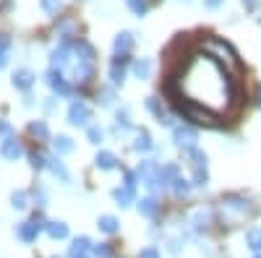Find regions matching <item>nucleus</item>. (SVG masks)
Instances as JSON below:
<instances>
[{"mask_svg":"<svg viewBox=\"0 0 261 258\" xmlns=\"http://www.w3.org/2000/svg\"><path fill=\"white\" fill-rule=\"evenodd\" d=\"M11 206L18 209V211H24V209L29 206V193H27V190H21V188L13 190V193H11Z\"/></svg>","mask_w":261,"mask_h":258,"instance_id":"24","label":"nucleus"},{"mask_svg":"<svg viewBox=\"0 0 261 258\" xmlns=\"http://www.w3.org/2000/svg\"><path fill=\"white\" fill-rule=\"evenodd\" d=\"M157 169H160V164L157 162H151V159H144L141 164H139V169H136V175H139V180L149 188V190H160L157 188Z\"/></svg>","mask_w":261,"mask_h":258,"instance_id":"3","label":"nucleus"},{"mask_svg":"<svg viewBox=\"0 0 261 258\" xmlns=\"http://www.w3.org/2000/svg\"><path fill=\"white\" fill-rule=\"evenodd\" d=\"M89 120H92V110H89V107H86L81 99L71 102V107H68V123L71 125H89Z\"/></svg>","mask_w":261,"mask_h":258,"instance_id":"6","label":"nucleus"},{"mask_svg":"<svg viewBox=\"0 0 261 258\" xmlns=\"http://www.w3.org/2000/svg\"><path fill=\"white\" fill-rule=\"evenodd\" d=\"M37 204L39 206H47V190L45 188H37Z\"/></svg>","mask_w":261,"mask_h":258,"instance_id":"40","label":"nucleus"},{"mask_svg":"<svg viewBox=\"0 0 261 258\" xmlns=\"http://www.w3.org/2000/svg\"><path fill=\"white\" fill-rule=\"evenodd\" d=\"M134 42H136V37L130 34V32H120V34L115 37V42H113L115 55H128V50L134 47Z\"/></svg>","mask_w":261,"mask_h":258,"instance_id":"12","label":"nucleus"},{"mask_svg":"<svg viewBox=\"0 0 261 258\" xmlns=\"http://www.w3.org/2000/svg\"><path fill=\"white\" fill-rule=\"evenodd\" d=\"M39 6L45 13H58L60 11V0H39Z\"/></svg>","mask_w":261,"mask_h":258,"instance_id":"35","label":"nucleus"},{"mask_svg":"<svg viewBox=\"0 0 261 258\" xmlns=\"http://www.w3.org/2000/svg\"><path fill=\"white\" fill-rule=\"evenodd\" d=\"M68 60H71V42H68V39H63L60 45L50 52V68L63 71L65 66H68Z\"/></svg>","mask_w":261,"mask_h":258,"instance_id":"5","label":"nucleus"},{"mask_svg":"<svg viewBox=\"0 0 261 258\" xmlns=\"http://www.w3.org/2000/svg\"><path fill=\"white\" fill-rule=\"evenodd\" d=\"M29 159H32V167H34V169H45V167H47V157H42V154H37V152H32Z\"/></svg>","mask_w":261,"mask_h":258,"instance_id":"36","label":"nucleus"},{"mask_svg":"<svg viewBox=\"0 0 261 258\" xmlns=\"http://www.w3.org/2000/svg\"><path fill=\"white\" fill-rule=\"evenodd\" d=\"M13 133V128H11V123H6V120H0V136L3 138H8Z\"/></svg>","mask_w":261,"mask_h":258,"instance_id":"41","label":"nucleus"},{"mask_svg":"<svg viewBox=\"0 0 261 258\" xmlns=\"http://www.w3.org/2000/svg\"><path fill=\"white\" fill-rule=\"evenodd\" d=\"M29 133L37 136V138H47V136H50L47 123H45V120H34V123H29Z\"/></svg>","mask_w":261,"mask_h":258,"instance_id":"27","label":"nucleus"},{"mask_svg":"<svg viewBox=\"0 0 261 258\" xmlns=\"http://www.w3.org/2000/svg\"><path fill=\"white\" fill-rule=\"evenodd\" d=\"M47 169L53 172V175L63 183V185H68L71 183V175H68V169L63 167V162L58 159V154H53V157H47Z\"/></svg>","mask_w":261,"mask_h":258,"instance_id":"11","label":"nucleus"},{"mask_svg":"<svg viewBox=\"0 0 261 258\" xmlns=\"http://www.w3.org/2000/svg\"><path fill=\"white\" fill-rule=\"evenodd\" d=\"M246 248H251L253 253H261V230L258 227H251L246 232Z\"/></svg>","mask_w":261,"mask_h":258,"instance_id":"23","label":"nucleus"},{"mask_svg":"<svg viewBox=\"0 0 261 258\" xmlns=\"http://www.w3.org/2000/svg\"><path fill=\"white\" fill-rule=\"evenodd\" d=\"M45 81H47V86H50V89H53L58 97H71V83L65 81L63 71L50 68V71H47V76H45Z\"/></svg>","mask_w":261,"mask_h":258,"instance_id":"4","label":"nucleus"},{"mask_svg":"<svg viewBox=\"0 0 261 258\" xmlns=\"http://www.w3.org/2000/svg\"><path fill=\"white\" fill-rule=\"evenodd\" d=\"M86 136H89V141H92V144H102L105 131H102L99 125H89V128H86Z\"/></svg>","mask_w":261,"mask_h":258,"instance_id":"32","label":"nucleus"},{"mask_svg":"<svg viewBox=\"0 0 261 258\" xmlns=\"http://www.w3.org/2000/svg\"><path fill=\"white\" fill-rule=\"evenodd\" d=\"M53 146H55V154H71L73 152V141L68 136H58L53 141Z\"/></svg>","mask_w":261,"mask_h":258,"instance_id":"25","label":"nucleus"},{"mask_svg":"<svg viewBox=\"0 0 261 258\" xmlns=\"http://www.w3.org/2000/svg\"><path fill=\"white\" fill-rule=\"evenodd\" d=\"M151 60L149 58H139V60H134V66H130V71H134V76L139 78V81H146L149 76H151Z\"/></svg>","mask_w":261,"mask_h":258,"instance_id":"16","label":"nucleus"},{"mask_svg":"<svg viewBox=\"0 0 261 258\" xmlns=\"http://www.w3.org/2000/svg\"><path fill=\"white\" fill-rule=\"evenodd\" d=\"M21 154H24V146H21V141H18V138H13V136L3 138V144H0V157H6V159L16 162Z\"/></svg>","mask_w":261,"mask_h":258,"instance_id":"8","label":"nucleus"},{"mask_svg":"<svg viewBox=\"0 0 261 258\" xmlns=\"http://www.w3.org/2000/svg\"><path fill=\"white\" fill-rule=\"evenodd\" d=\"M139 211H141V217H146V219H154L157 214H160V204H157V198H154V196H146V198H141V201H139Z\"/></svg>","mask_w":261,"mask_h":258,"instance_id":"15","label":"nucleus"},{"mask_svg":"<svg viewBox=\"0 0 261 258\" xmlns=\"http://www.w3.org/2000/svg\"><path fill=\"white\" fill-rule=\"evenodd\" d=\"M209 183V172L206 169H193V180H191V185L193 188H204Z\"/></svg>","mask_w":261,"mask_h":258,"instance_id":"31","label":"nucleus"},{"mask_svg":"<svg viewBox=\"0 0 261 258\" xmlns=\"http://www.w3.org/2000/svg\"><path fill=\"white\" fill-rule=\"evenodd\" d=\"M253 258H261V253H256V255H253Z\"/></svg>","mask_w":261,"mask_h":258,"instance_id":"48","label":"nucleus"},{"mask_svg":"<svg viewBox=\"0 0 261 258\" xmlns=\"http://www.w3.org/2000/svg\"><path fill=\"white\" fill-rule=\"evenodd\" d=\"M94 164H97V169L110 172V169H115V167H118V157H115L113 152H99V154L94 157Z\"/></svg>","mask_w":261,"mask_h":258,"instance_id":"18","label":"nucleus"},{"mask_svg":"<svg viewBox=\"0 0 261 258\" xmlns=\"http://www.w3.org/2000/svg\"><path fill=\"white\" fill-rule=\"evenodd\" d=\"M42 230H45V219L34 217L32 222H21V224H16V238H18L21 243L32 245V243H37V238H39V232H42Z\"/></svg>","mask_w":261,"mask_h":258,"instance_id":"1","label":"nucleus"},{"mask_svg":"<svg viewBox=\"0 0 261 258\" xmlns=\"http://www.w3.org/2000/svg\"><path fill=\"white\" fill-rule=\"evenodd\" d=\"M191 188H193V185H191V180H186V178H178L175 183H172V190H175L178 198H186L188 193H191Z\"/></svg>","mask_w":261,"mask_h":258,"instance_id":"30","label":"nucleus"},{"mask_svg":"<svg viewBox=\"0 0 261 258\" xmlns=\"http://www.w3.org/2000/svg\"><path fill=\"white\" fill-rule=\"evenodd\" d=\"M6 66H8V52L0 50V68H6Z\"/></svg>","mask_w":261,"mask_h":258,"instance_id":"43","label":"nucleus"},{"mask_svg":"<svg viewBox=\"0 0 261 258\" xmlns=\"http://www.w3.org/2000/svg\"><path fill=\"white\" fill-rule=\"evenodd\" d=\"M73 52H76V60L81 63V66H94V47L86 39L73 42Z\"/></svg>","mask_w":261,"mask_h":258,"instance_id":"7","label":"nucleus"},{"mask_svg":"<svg viewBox=\"0 0 261 258\" xmlns=\"http://www.w3.org/2000/svg\"><path fill=\"white\" fill-rule=\"evenodd\" d=\"M125 63H128V55H115L113 63H110V81L113 86H123L125 81Z\"/></svg>","mask_w":261,"mask_h":258,"instance_id":"10","label":"nucleus"},{"mask_svg":"<svg viewBox=\"0 0 261 258\" xmlns=\"http://www.w3.org/2000/svg\"><path fill=\"white\" fill-rule=\"evenodd\" d=\"M45 110H47V112L55 110V99H47V102H45Z\"/></svg>","mask_w":261,"mask_h":258,"instance_id":"46","label":"nucleus"},{"mask_svg":"<svg viewBox=\"0 0 261 258\" xmlns=\"http://www.w3.org/2000/svg\"><path fill=\"white\" fill-rule=\"evenodd\" d=\"M222 3H225V0H204V6H206V8H220Z\"/></svg>","mask_w":261,"mask_h":258,"instance_id":"42","label":"nucleus"},{"mask_svg":"<svg viewBox=\"0 0 261 258\" xmlns=\"http://www.w3.org/2000/svg\"><path fill=\"white\" fill-rule=\"evenodd\" d=\"M130 128H134V125H130V115L123 107V110H118V115H115V133H128Z\"/></svg>","mask_w":261,"mask_h":258,"instance_id":"22","label":"nucleus"},{"mask_svg":"<svg viewBox=\"0 0 261 258\" xmlns=\"http://www.w3.org/2000/svg\"><path fill=\"white\" fill-rule=\"evenodd\" d=\"M256 102H258V107H261V83H258V89H256Z\"/></svg>","mask_w":261,"mask_h":258,"instance_id":"47","label":"nucleus"},{"mask_svg":"<svg viewBox=\"0 0 261 258\" xmlns=\"http://www.w3.org/2000/svg\"><path fill=\"white\" fill-rule=\"evenodd\" d=\"M68 258H92L89 253H73V250H68Z\"/></svg>","mask_w":261,"mask_h":258,"instance_id":"44","label":"nucleus"},{"mask_svg":"<svg viewBox=\"0 0 261 258\" xmlns=\"http://www.w3.org/2000/svg\"><path fill=\"white\" fill-rule=\"evenodd\" d=\"M243 6H246L248 11H253V8L258 6V0H243Z\"/></svg>","mask_w":261,"mask_h":258,"instance_id":"45","label":"nucleus"},{"mask_svg":"<svg viewBox=\"0 0 261 258\" xmlns=\"http://www.w3.org/2000/svg\"><path fill=\"white\" fill-rule=\"evenodd\" d=\"M128 3V8H130V13L134 16H146V11H149V0H125Z\"/></svg>","mask_w":261,"mask_h":258,"instance_id":"28","label":"nucleus"},{"mask_svg":"<svg viewBox=\"0 0 261 258\" xmlns=\"http://www.w3.org/2000/svg\"><path fill=\"white\" fill-rule=\"evenodd\" d=\"M11 45H13V39H11V34H0V50H11Z\"/></svg>","mask_w":261,"mask_h":258,"instance_id":"39","label":"nucleus"},{"mask_svg":"<svg viewBox=\"0 0 261 258\" xmlns=\"http://www.w3.org/2000/svg\"><path fill=\"white\" fill-rule=\"evenodd\" d=\"M97 102H99L102 107H110V104H113V89H105V92H99Z\"/></svg>","mask_w":261,"mask_h":258,"instance_id":"37","label":"nucleus"},{"mask_svg":"<svg viewBox=\"0 0 261 258\" xmlns=\"http://www.w3.org/2000/svg\"><path fill=\"white\" fill-rule=\"evenodd\" d=\"M172 141H175V146H180L186 152V149L196 146L199 133H196V128H191V125H175V128H172Z\"/></svg>","mask_w":261,"mask_h":258,"instance_id":"2","label":"nucleus"},{"mask_svg":"<svg viewBox=\"0 0 261 258\" xmlns=\"http://www.w3.org/2000/svg\"><path fill=\"white\" fill-rule=\"evenodd\" d=\"M113 198H115V204H118L120 209H128L130 204H134V190L125 188V185H120V188L113 190Z\"/></svg>","mask_w":261,"mask_h":258,"instance_id":"20","label":"nucleus"},{"mask_svg":"<svg viewBox=\"0 0 261 258\" xmlns=\"http://www.w3.org/2000/svg\"><path fill=\"white\" fill-rule=\"evenodd\" d=\"M146 110H149L151 115H154V118H157V123H160L162 118H167V115H165V110H162V104H160V99H157V97H149V99H146Z\"/></svg>","mask_w":261,"mask_h":258,"instance_id":"29","label":"nucleus"},{"mask_svg":"<svg viewBox=\"0 0 261 258\" xmlns=\"http://www.w3.org/2000/svg\"><path fill=\"white\" fill-rule=\"evenodd\" d=\"M222 204H225V209H230V211H235V214H246V211H251V201L243 198V196H225Z\"/></svg>","mask_w":261,"mask_h":258,"instance_id":"13","label":"nucleus"},{"mask_svg":"<svg viewBox=\"0 0 261 258\" xmlns=\"http://www.w3.org/2000/svg\"><path fill=\"white\" fill-rule=\"evenodd\" d=\"M136 185H139V175L136 172H125V188L136 190Z\"/></svg>","mask_w":261,"mask_h":258,"instance_id":"38","label":"nucleus"},{"mask_svg":"<svg viewBox=\"0 0 261 258\" xmlns=\"http://www.w3.org/2000/svg\"><path fill=\"white\" fill-rule=\"evenodd\" d=\"M139 258H162V253H160L157 245H146V248L139 250Z\"/></svg>","mask_w":261,"mask_h":258,"instance_id":"34","label":"nucleus"},{"mask_svg":"<svg viewBox=\"0 0 261 258\" xmlns=\"http://www.w3.org/2000/svg\"><path fill=\"white\" fill-rule=\"evenodd\" d=\"M92 253H94V258H113V248L107 245V243L94 245V248H92Z\"/></svg>","mask_w":261,"mask_h":258,"instance_id":"33","label":"nucleus"},{"mask_svg":"<svg viewBox=\"0 0 261 258\" xmlns=\"http://www.w3.org/2000/svg\"><path fill=\"white\" fill-rule=\"evenodd\" d=\"M34 81H37V73H34V71H29V68H18V71L13 73V89H18V92H29L32 86H34Z\"/></svg>","mask_w":261,"mask_h":258,"instance_id":"9","label":"nucleus"},{"mask_svg":"<svg viewBox=\"0 0 261 258\" xmlns=\"http://www.w3.org/2000/svg\"><path fill=\"white\" fill-rule=\"evenodd\" d=\"M97 227H99V232H105V235H115V232H120V222L113 217V214H102V217L97 219Z\"/></svg>","mask_w":261,"mask_h":258,"instance_id":"17","label":"nucleus"},{"mask_svg":"<svg viewBox=\"0 0 261 258\" xmlns=\"http://www.w3.org/2000/svg\"><path fill=\"white\" fill-rule=\"evenodd\" d=\"M45 232L50 235L53 240H65V238H68V224H63V222H45Z\"/></svg>","mask_w":261,"mask_h":258,"instance_id":"21","label":"nucleus"},{"mask_svg":"<svg viewBox=\"0 0 261 258\" xmlns=\"http://www.w3.org/2000/svg\"><path fill=\"white\" fill-rule=\"evenodd\" d=\"M186 157L191 162L193 169H206V154L201 152L199 146H193V149H186Z\"/></svg>","mask_w":261,"mask_h":258,"instance_id":"19","label":"nucleus"},{"mask_svg":"<svg viewBox=\"0 0 261 258\" xmlns=\"http://www.w3.org/2000/svg\"><path fill=\"white\" fill-rule=\"evenodd\" d=\"M94 245H92V240L86 238V235H81V238H76L73 243H71V248L68 250H73V253H89Z\"/></svg>","mask_w":261,"mask_h":258,"instance_id":"26","label":"nucleus"},{"mask_svg":"<svg viewBox=\"0 0 261 258\" xmlns=\"http://www.w3.org/2000/svg\"><path fill=\"white\" fill-rule=\"evenodd\" d=\"M151 149H154V141H151V136H149L146 128H141V131L136 133V141H134V152L146 154V152H151Z\"/></svg>","mask_w":261,"mask_h":258,"instance_id":"14","label":"nucleus"}]
</instances>
